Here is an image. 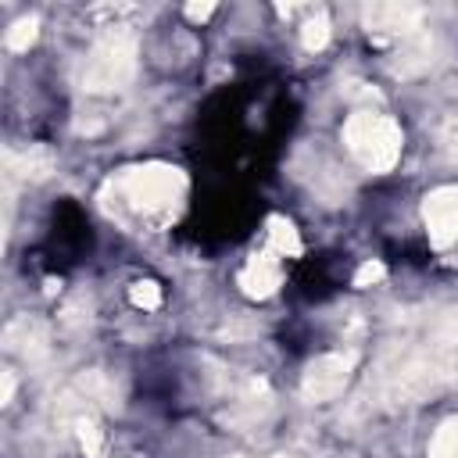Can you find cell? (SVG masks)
I'll list each match as a JSON object with an SVG mask.
<instances>
[{"label":"cell","mask_w":458,"mask_h":458,"mask_svg":"<svg viewBox=\"0 0 458 458\" xmlns=\"http://www.w3.org/2000/svg\"><path fill=\"white\" fill-rule=\"evenodd\" d=\"M107 186L114 190L122 208H129L132 215L154 218L172 211V204L186 193V175L172 165H136L114 175Z\"/></svg>","instance_id":"6da1fadb"},{"label":"cell","mask_w":458,"mask_h":458,"mask_svg":"<svg viewBox=\"0 0 458 458\" xmlns=\"http://www.w3.org/2000/svg\"><path fill=\"white\" fill-rule=\"evenodd\" d=\"M344 143L347 150L354 154V161L369 172H390L401 157V125L386 114H376V111H354L347 122H344Z\"/></svg>","instance_id":"7a4b0ae2"},{"label":"cell","mask_w":458,"mask_h":458,"mask_svg":"<svg viewBox=\"0 0 458 458\" xmlns=\"http://www.w3.org/2000/svg\"><path fill=\"white\" fill-rule=\"evenodd\" d=\"M136 75V36L132 32H107L93 43L86 64H82V86L89 93H111L122 89Z\"/></svg>","instance_id":"3957f363"},{"label":"cell","mask_w":458,"mask_h":458,"mask_svg":"<svg viewBox=\"0 0 458 458\" xmlns=\"http://www.w3.org/2000/svg\"><path fill=\"white\" fill-rule=\"evenodd\" d=\"M354 365H358V354H354V351H329V354H318L315 361H308V369H304V376H301V394H304L308 401H315V404H318V401H333V397L347 386Z\"/></svg>","instance_id":"277c9868"},{"label":"cell","mask_w":458,"mask_h":458,"mask_svg":"<svg viewBox=\"0 0 458 458\" xmlns=\"http://www.w3.org/2000/svg\"><path fill=\"white\" fill-rule=\"evenodd\" d=\"M422 218H426L429 243L437 250H447L451 243H458V186L429 190L422 200Z\"/></svg>","instance_id":"5b68a950"},{"label":"cell","mask_w":458,"mask_h":458,"mask_svg":"<svg viewBox=\"0 0 458 458\" xmlns=\"http://www.w3.org/2000/svg\"><path fill=\"white\" fill-rule=\"evenodd\" d=\"M365 29L372 36H415L419 21H422V7L415 4H369L365 7Z\"/></svg>","instance_id":"8992f818"},{"label":"cell","mask_w":458,"mask_h":458,"mask_svg":"<svg viewBox=\"0 0 458 458\" xmlns=\"http://www.w3.org/2000/svg\"><path fill=\"white\" fill-rule=\"evenodd\" d=\"M236 283H240L243 297H250V301H265V297H272V293L279 290V283H283V258L272 254V250L254 254V258L240 268Z\"/></svg>","instance_id":"52a82bcc"},{"label":"cell","mask_w":458,"mask_h":458,"mask_svg":"<svg viewBox=\"0 0 458 458\" xmlns=\"http://www.w3.org/2000/svg\"><path fill=\"white\" fill-rule=\"evenodd\" d=\"M265 225H268L265 233H268V250H272V254H279V258H297V254L304 250L301 233H297V225H293L290 218L272 215Z\"/></svg>","instance_id":"ba28073f"},{"label":"cell","mask_w":458,"mask_h":458,"mask_svg":"<svg viewBox=\"0 0 458 458\" xmlns=\"http://www.w3.org/2000/svg\"><path fill=\"white\" fill-rule=\"evenodd\" d=\"M429 458H458V415L440 422V429L429 440Z\"/></svg>","instance_id":"9c48e42d"},{"label":"cell","mask_w":458,"mask_h":458,"mask_svg":"<svg viewBox=\"0 0 458 458\" xmlns=\"http://www.w3.org/2000/svg\"><path fill=\"white\" fill-rule=\"evenodd\" d=\"M301 43H304V50H322V47L329 43V18H326V11H311V14L304 18V25H301Z\"/></svg>","instance_id":"30bf717a"},{"label":"cell","mask_w":458,"mask_h":458,"mask_svg":"<svg viewBox=\"0 0 458 458\" xmlns=\"http://www.w3.org/2000/svg\"><path fill=\"white\" fill-rule=\"evenodd\" d=\"M36 36H39V21L29 14V18H18V21L4 32V47L14 50V54H21V50H29V47L36 43Z\"/></svg>","instance_id":"8fae6325"},{"label":"cell","mask_w":458,"mask_h":458,"mask_svg":"<svg viewBox=\"0 0 458 458\" xmlns=\"http://www.w3.org/2000/svg\"><path fill=\"white\" fill-rule=\"evenodd\" d=\"M75 437H79V447L86 451V458H100V451H104V429L97 426L93 415H79L75 419Z\"/></svg>","instance_id":"7c38bea8"},{"label":"cell","mask_w":458,"mask_h":458,"mask_svg":"<svg viewBox=\"0 0 458 458\" xmlns=\"http://www.w3.org/2000/svg\"><path fill=\"white\" fill-rule=\"evenodd\" d=\"M129 301L143 311H154V308H161V286L154 279H140L129 286Z\"/></svg>","instance_id":"4fadbf2b"},{"label":"cell","mask_w":458,"mask_h":458,"mask_svg":"<svg viewBox=\"0 0 458 458\" xmlns=\"http://www.w3.org/2000/svg\"><path fill=\"white\" fill-rule=\"evenodd\" d=\"M383 276H386V265H383V261H365V265L354 272V286H358V290H365V286H376Z\"/></svg>","instance_id":"5bb4252c"},{"label":"cell","mask_w":458,"mask_h":458,"mask_svg":"<svg viewBox=\"0 0 458 458\" xmlns=\"http://www.w3.org/2000/svg\"><path fill=\"white\" fill-rule=\"evenodd\" d=\"M215 14V4L208 0V4H186V18L190 21H208Z\"/></svg>","instance_id":"9a60e30c"},{"label":"cell","mask_w":458,"mask_h":458,"mask_svg":"<svg viewBox=\"0 0 458 458\" xmlns=\"http://www.w3.org/2000/svg\"><path fill=\"white\" fill-rule=\"evenodd\" d=\"M11 394H14V379H11V372H4V390H0V401L7 404V401H11Z\"/></svg>","instance_id":"2e32d148"}]
</instances>
